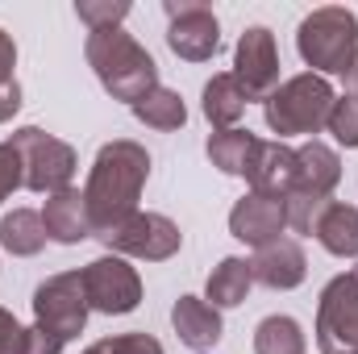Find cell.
Returning a JSON list of instances; mask_svg holds the SVG:
<instances>
[{"label": "cell", "instance_id": "cell-2", "mask_svg": "<svg viewBox=\"0 0 358 354\" xmlns=\"http://www.w3.org/2000/svg\"><path fill=\"white\" fill-rule=\"evenodd\" d=\"M88 63L96 80L113 100H129L138 104L146 92L159 88V67L146 55V46H138L121 25L117 29H92L88 34Z\"/></svg>", "mask_w": 358, "mask_h": 354}, {"label": "cell", "instance_id": "cell-1", "mask_svg": "<svg viewBox=\"0 0 358 354\" xmlns=\"http://www.w3.org/2000/svg\"><path fill=\"white\" fill-rule=\"evenodd\" d=\"M150 176V155L138 142H108L100 146L96 163H92L88 187H84V204L92 217V234L104 238L108 229H117L125 217L138 213V196Z\"/></svg>", "mask_w": 358, "mask_h": 354}, {"label": "cell", "instance_id": "cell-11", "mask_svg": "<svg viewBox=\"0 0 358 354\" xmlns=\"http://www.w3.org/2000/svg\"><path fill=\"white\" fill-rule=\"evenodd\" d=\"M234 80L242 84L246 100H267L271 92L279 88V55H275V34L267 25H250L238 38Z\"/></svg>", "mask_w": 358, "mask_h": 354}, {"label": "cell", "instance_id": "cell-9", "mask_svg": "<svg viewBox=\"0 0 358 354\" xmlns=\"http://www.w3.org/2000/svg\"><path fill=\"white\" fill-rule=\"evenodd\" d=\"M108 250H117V255H129V259H146V263H163V259H171L179 250V229L176 221H167L163 213H134V217H125L117 229H108L104 238H100Z\"/></svg>", "mask_w": 358, "mask_h": 354}, {"label": "cell", "instance_id": "cell-26", "mask_svg": "<svg viewBox=\"0 0 358 354\" xmlns=\"http://www.w3.org/2000/svg\"><path fill=\"white\" fill-rule=\"evenodd\" d=\"M325 129H329L342 146H350V150H355V146H358V96H338V100H334Z\"/></svg>", "mask_w": 358, "mask_h": 354}, {"label": "cell", "instance_id": "cell-6", "mask_svg": "<svg viewBox=\"0 0 358 354\" xmlns=\"http://www.w3.org/2000/svg\"><path fill=\"white\" fill-rule=\"evenodd\" d=\"M34 325H42L59 342L84 334V325H88V296H84L80 271L55 275V279H46L34 292Z\"/></svg>", "mask_w": 358, "mask_h": 354}, {"label": "cell", "instance_id": "cell-23", "mask_svg": "<svg viewBox=\"0 0 358 354\" xmlns=\"http://www.w3.org/2000/svg\"><path fill=\"white\" fill-rule=\"evenodd\" d=\"M134 108V117L142 121V125H150V129H163V134H171V129H179L183 121H187V108H183V100H179V92L171 88H159L146 92L138 104H129Z\"/></svg>", "mask_w": 358, "mask_h": 354}, {"label": "cell", "instance_id": "cell-30", "mask_svg": "<svg viewBox=\"0 0 358 354\" xmlns=\"http://www.w3.org/2000/svg\"><path fill=\"white\" fill-rule=\"evenodd\" d=\"M13 354H63V342L55 334H46L42 325H29V330H21Z\"/></svg>", "mask_w": 358, "mask_h": 354}, {"label": "cell", "instance_id": "cell-28", "mask_svg": "<svg viewBox=\"0 0 358 354\" xmlns=\"http://www.w3.org/2000/svg\"><path fill=\"white\" fill-rule=\"evenodd\" d=\"M84 354H163V346L150 334H121V338H104L88 346Z\"/></svg>", "mask_w": 358, "mask_h": 354}, {"label": "cell", "instance_id": "cell-29", "mask_svg": "<svg viewBox=\"0 0 358 354\" xmlns=\"http://www.w3.org/2000/svg\"><path fill=\"white\" fill-rule=\"evenodd\" d=\"M17 187H25V167L13 142H0V200H8Z\"/></svg>", "mask_w": 358, "mask_h": 354}, {"label": "cell", "instance_id": "cell-31", "mask_svg": "<svg viewBox=\"0 0 358 354\" xmlns=\"http://www.w3.org/2000/svg\"><path fill=\"white\" fill-rule=\"evenodd\" d=\"M17 108H21V84H17V80H4V84H0V125H4Z\"/></svg>", "mask_w": 358, "mask_h": 354}, {"label": "cell", "instance_id": "cell-5", "mask_svg": "<svg viewBox=\"0 0 358 354\" xmlns=\"http://www.w3.org/2000/svg\"><path fill=\"white\" fill-rule=\"evenodd\" d=\"M8 142H13L17 155H21L25 187H29V192L55 196V192H67V187H71V176H76V150H71L67 142H59V138H50V134H42V129H34V125L17 129Z\"/></svg>", "mask_w": 358, "mask_h": 354}, {"label": "cell", "instance_id": "cell-10", "mask_svg": "<svg viewBox=\"0 0 358 354\" xmlns=\"http://www.w3.org/2000/svg\"><path fill=\"white\" fill-rule=\"evenodd\" d=\"M167 46L187 63H204L221 46V25L204 0H167Z\"/></svg>", "mask_w": 358, "mask_h": 354}, {"label": "cell", "instance_id": "cell-36", "mask_svg": "<svg viewBox=\"0 0 358 354\" xmlns=\"http://www.w3.org/2000/svg\"><path fill=\"white\" fill-rule=\"evenodd\" d=\"M355 275H358V267H355Z\"/></svg>", "mask_w": 358, "mask_h": 354}, {"label": "cell", "instance_id": "cell-3", "mask_svg": "<svg viewBox=\"0 0 358 354\" xmlns=\"http://www.w3.org/2000/svg\"><path fill=\"white\" fill-rule=\"evenodd\" d=\"M296 50L313 76H350L358 59V17L338 4L308 13L296 29Z\"/></svg>", "mask_w": 358, "mask_h": 354}, {"label": "cell", "instance_id": "cell-25", "mask_svg": "<svg viewBox=\"0 0 358 354\" xmlns=\"http://www.w3.org/2000/svg\"><path fill=\"white\" fill-rule=\"evenodd\" d=\"M283 204H287V225L300 229V234H313V225H317V217L325 213L329 196H317V192H300V187H292V192L283 196Z\"/></svg>", "mask_w": 358, "mask_h": 354}, {"label": "cell", "instance_id": "cell-4", "mask_svg": "<svg viewBox=\"0 0 358 354\" xmlns=\"http://www.w3.org/2000/svg\"><path fill=\"white\" fill-rule=\"evenodd\" d=\"M334 88L325 76H292L283 80L279 88L263 100V113H267V125L279 138H292V134H321L325 121H329V108H334Z\"/></svg>", "mask_w": 358, "mask_h": 354}, {"label": "cell", "instance_id": "cell-14", "mask_svg": "<svg viewBox=\"0 0 358 354\" xmlns=\"http://www.w3.org/2000/svg\"><path fill=\"white\" fill-rule=\"evenodd\" d=\"M171 325H176L179 342L200 354L221 342V309H213L200 296H179L176 309H171Z\"/></svg>", "mask_w": 358, "mask_h": 354}, {"label": "cell", "instance_id": "cell-24", "mask_svg": "<svg viewBox=\"0 0 358 354\" xmlns=\"http://www.w3.org/2000/svg\"><path fill=\"white\" fill-rule=\"evenodd\" d=\"M255 354H308L304 330L292 317H267L255 330Z\"/></svg>", "mask_w": 358, "mask_h": 354}, {"label": "cell", "instance_id": "cell-19", "mask_svg": "<svg viewBox=\"0 0 358 354\" xmlns=\"http://www.w3.org/2000/svg\"><path fill=\"white\" fill-rule=\"evenodd\" d=\"M246 92L234 80V71H221L204 84V117L213 121V129H238L242 113H246Z\"/></svg>", "mask_w": 358, "mask_h": 354}, {"label": "cell", "instance_id": "cell-18", "mask_svg": "<svg viewBox=\"0 0 358 354\" xmlns=\"http://www.w3.org/2000/svg\"><path fill=\"white\" fill-rule=\"evenodd\" d=\"M313 234H317V242H321L329 255H338V259H358V208L355 204L329 200L325 213L317 217Z\"/></svg>", "mask_w": 358, "mask_h": 354}, {"label": "cell", "instance_id": "cell-17", "mask_svg": "<svg viewBox=\"0 0 358 354\" xmlns=\"http://www.w3.org/2000/svg\"><path fill=\"white\" fill-rule=\"evenodd\" d=\"M259 150H263V142H259L250 129H217V134L208 138V159H213V167H221L225 176L250 179L255 163H259Z\"/></svg>", "mask_w": 358, "mask_h": 354}, {"label": "cell", "instance_id": "cell-21", "mask_svg": "<svg viewBox=\"0 0 358 354\" xmlns=\"http://www.w3.org/2000/svg\"><path fill=\"white\" fill-rule=\"evenodd\" d=\"M0 246H4L8 255H21V259L38 255V250L46 246L42 213H34V208H13V213L0 221Z\"/></svg>", "mask_w": 358, "mask_h": 354}, {"label": "cell", "instance_id": "cell-22", "mask_svg": "<svg viewBox=\"0 0 358 354\" xmlns=\"http://www.w3.org/2000/svg\"><path fill=\"white\" fill-rule=\"evenodd\" d=\"M255 275H250V263L246 259H221V267H213L208 275V304L213 309H238L250 292Z\"/></svg>", "mask_w": 358, "mask_h": 354}, {"label": "cell", "instance_id": "cell-12", "mask_svg": "<svg viewBox=\"0 0 358 354\" xmlns=\"http://www.w3.org/2000/svg\"><path fill=\"white\" fill-rule=\"evenodd\" d=\"M229 229L246 246H267V242H275L287 229V204H283V196H271V192H255L250 187V196H242L234 204Z\"/></svg>", "mask_w": 358, "mask_h": 354}, {"label": "cell", "instance_id": "cell-33", "mask_svg": "<svg viewBox=\"0 0 358 354\" xmlns=\"http://www.w3.org/2000/svg\"><path fill=\"white\" fill-rule=\"evenodd\" d=\"M13 67H17V46H13V38L0 29V84H4V80H17Z\"/></svg>", "mask_w": 358, "mask_h": 354}, {"label": "cell", "instance_id": "cell-27", "mask_svg": "<svg viewBox=\"0 0 358 354\" xmlns=\"http://www.w3.org/2000/svg\"><path fill=\"white\" fill-rule=\"evenodd\" d=\"M76 13L88 29H117L129 17V4L125 0H80Z\"/></svg>", "mask_w": 358, "mask_h": 354}, {"label": "cell", "instance_id": "cell-7", "mask_svg": "<svg viewBox=\"0 0 358 354\" xmlns=\"http://www.w3.org/2000/svg\"><path fill=\"white\" fill-rule=\"evenodd\" d=\"M317 346L321 354L358 351V275H338L321 292L317 309Z\"/></svg>", "mask_w": 358, "mask_h": 354}, {"label": "cell", "instance_id": "cell-20", "mask_svg": "<svg viewBox=\"0 0 358 354\" xmlns=\"http://www.w3.org/2000/svg\"><path fill=\"white\" fill-rule=\"evenodd\" d=\"M296 183V150L283 142H263L259 163L250 171V187L255 192H271V196H287Z\"/></svg>", "mask_w": 358, "mask_h": 354}, {"label": "cell", "instance_id": "cell-8", "mask_svg": "<svg viewBox=\"0 0 358 354\" xmlns=\"http://www.w3.org/2000/svg\"><path fill=\"white\" fill-rule=\"evenodd\" d=\"M84 279V296H88V309L104 313V317H121V313H134L138 300H142V279L138 271L125 263L121 255H104L80 271Z\"/></svg>", "mask_w": 358, "mask_h": 354}, {"label": "cell", "instance_id": "cell-34", "mask_svg": "<svg viewBox=\"0 0 358 354\" xmlns=\"http://www.w3.org/2000/svg\"><path fill=\"white\" fill-rule=\"evenodd\" d=\"M350 80H355V96H358V59H355V71H350Z\"/></svg>", "mask_w": 358, "mask_h": 354}, {"label": "cell", "instance_id": "cell-32", "mask_svg": "<svg viewBox=\"0 0 358 354\" xmlns=\"http://www.w3.org/2000/svg\"><path fill=\"white\" fill-rule=\"evenodd\" d=\"M17 338H21V325H17V317L0 309V354H13Z\"/></svg>", "mask_w": 358, "mask_h": 354}, {"label": "cell", "instance_id": "cell-35", "mask_svg": "<svg viewBox=\"0 0 358 354\" xmlns=\"http://www.w3.org/2000/svg\"><path fill=\"white\" fill-rule=\"evenodd\" d=\"M346 354H358V351H346Z\"/></svg>", "mask_w": 358, "mask_h": 354}, {"label": "cell", "instance_id": "cell-15", "mask_svg": "<svg viewBox=\"0 0 358 354\" xmlns=\"http://www.w3.org/2000/svg\"><path fill=\"white\" fill-rule=\"evenodd\" d=\"M42 225H46V238L63 242V246H76L92 238V217L88 204H84V192L67 187V192H55L42 208Z\"/></svg>", "mask_w": 358, "mask_h": 354}, {"label": "cell", "instance_id": "cell-16", "mask_svg": "<svg viewBox=\"0 0 358 354\" xmlns=\"http://www.w3.org/2000/svg\"><path fill=\"white\" fill-rule=\"evenodd\" d=\"M338 179H342V159H338L325 142L313 138V142H304V146L296 150V183H292V187L329 196V192L338 187Z\"/></svg>", "mask_w": 358, "mask_h": 354}, {"label": "cell", "instance_id": "cell-13", "mask_svg": "<svg viewBox=\"0 0 358 354\" xmlns=\"http://www.w3.org/2000/svg\"><path fill=\"white\" fill-rule=\"evenodd\" d=\"M304 271H308V263H304V250L296 238H275L267 246H259L250 259V275L267 288H279V292L304 283Z\"/></svg>", "mask_w": 358, "mask_h": 354}]
</instances>
